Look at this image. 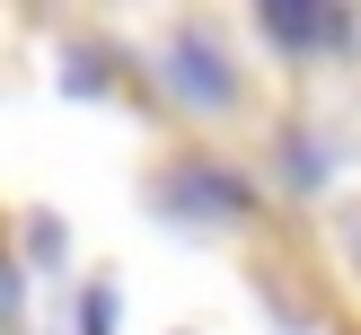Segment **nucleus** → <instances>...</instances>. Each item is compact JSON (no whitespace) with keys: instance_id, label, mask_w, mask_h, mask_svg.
<instances>
[{"instance_id":"39448f33","label":"nucleus","mask_w":361,"mask_h":335,"mask_svg":"<svg viewBox=\"0 0 361 335\" xmlns=\"http://www.w3.org/2000/svg\"><path fill=\"white\" fill-rule=\"evenodd\" d=\"M353 256H361V221H353Z\"/></svg>"},{"instance_id":"f03ea898","label":"nucleus","mask_w":361,"mask_h":335,"mask_svg":"<svg viewBox=\"0 0 361 335\" xmlns=\"http://www.w3.org/2000/svg\"><path fill=\"white\" fill-rule=\"evenodd\" d=\"M264 27H274L282 44H335L353 18L344 9H309V0H264Z\"/></svg>"},{"instance_id":"20e7f679","label":"nucleus","mask_w":361,"mask_h":335,"mask_svg":"<svg viewBox=\"0 0 361 335\" xmlns=\"http://www.w3.org/2000/svg\"><path fill=\"white\" fill-rule=\"evenodd\" d=\"M0 327H18V274L0 264Z\"/></svg>"},{"instance_id":"f257e3e1","label":"nucleus","mask_w":361,"mask_h":335,"mask_svg":"<svg viewBox=\"0 0 361 335\" xmlns=\"http://www.w3.org/2000/svg\"><path fill=\"white\" fill-rule=\"evenodd\" d=\"M168 80H176V97H194V106H229V97H238L229 53L212 44V35H194V27L168 35Z\"/></svg>"},{"instance_id":"7ed1b4c3","label":"nucleus","mask_w":361,"mask_h":335,"mask_svg":"<svg viewBox=\"0 0 361 335\" xmlns=\"http://www.w3.org/2000/svg\"><path fill=\"white\" fill-rule=\"evenodd\" d=\"M176 194H185V203H212V221H238L247 212V185L221 176V168H176Z\"/></svg>"}]
</instances>
